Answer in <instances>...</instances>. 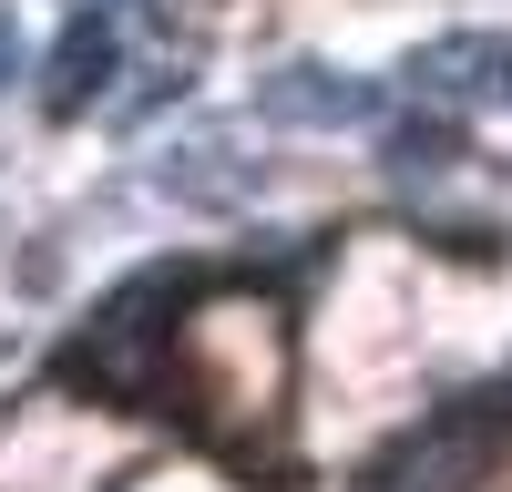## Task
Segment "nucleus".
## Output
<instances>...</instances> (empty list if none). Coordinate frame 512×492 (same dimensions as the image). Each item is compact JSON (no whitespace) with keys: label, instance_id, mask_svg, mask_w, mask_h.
<instances>
[{"label":"nucleus","instance_id":"7ed1b4c3","mask_svg":"<svg viewBox=\"0 0 512 492\" xmlns=\"http://www.w3.org/2000/svg\"><path fill=\"white\" fill-rule=\"evenodd\" d=\"M113 62H123V21L93 0V11H72L62 52H52V82H41V103H52V113H93V103L113 93Z\"/></svg>","mask_w":512,"mask_h":492},{"label":"nucleus","instance_id":"f03ea898","mask_svg":"<svg viewBox=\"0 0 512 492\" xmlns=\"http://www.w3.org/2000/svg\"><path fill=\"white\" fill-rule=\"evenodd\" d=\"M267 123L349 134V123H379V82L338 72V62H287V72H267Z\"/></svg>","mask_w":512,"mask_h":492},{"label":"nucleus","instance_id":"20e7f679","mask_svg":"<svg viewBox=\"0 0 512 492\" xmlns=\"http://www.w3.org/2000/svg\"><path fill=\"white\" fill-rule=\"evenodd\" d=\"M451 164H461V123H451L441 103L390 123V175H410V185H420V175H451Z\"/></svg>","mask_w":512,"mask_h":492},{"label":"nucleus","instance_id":"f257e3e1","mask_svg":"<svg viewBox=\"0 0 512 492\" xmlns=\"http://www.w3.org/2000/svg\"><path fill=\"white\" fill-rule=\"evenodd\" d=\"M400 93L441 103V113H461V103L502 113L512 103V31H441V41H420L400 62Z\"/></svg>","mask_w":512,"mask_h":492},{"label":"nucleus","instance_id":"39448f33","mask_svg":"<svg viewBox=\"0 0 512 492\" xmlns=\"http://www.w3.org/2000/svg\"><path fill=\"white\" fill-rule=\"evenodd\" d=\"M11 52H21V41H11V21H0V82H11Z\"/></svg>","mask_w":512,"mask_h":492}]
</instances>
